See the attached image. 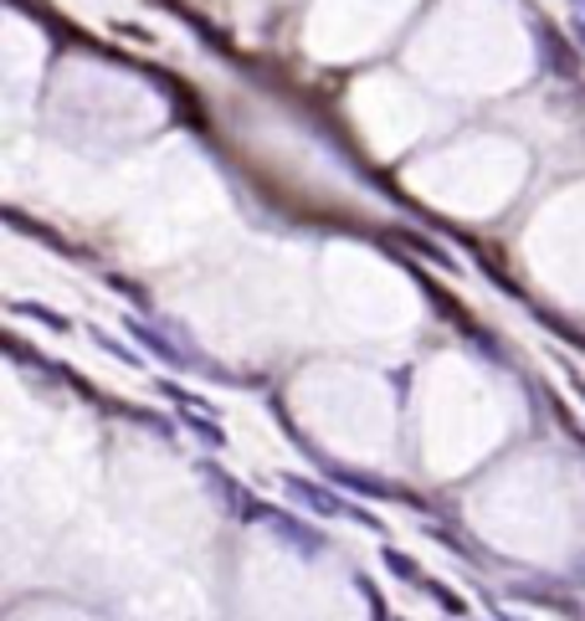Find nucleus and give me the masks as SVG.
<instances>
[{"label": "nucleus", "instance_id": "1", "mask_svg": "<svg viewBox=\"0 0 585 621\" xmlns=\"http://www.w3.org/2000/svg\"><path fill=\"white\" fill-rule=\"evenodd\" d=\"M324 477H329L334 489H345V493H359V499H390V503H406V509H416V514H432V503L422 499V493L412 489H396V483H386V477H375V473H359V467H345V463H324Z\"/></svg>", "mask_w": 585, "mask_h": 621}, {"label": "nucleus", "instance_id": "2", "mask_svg": "<svg viewBox=\"0 0 585 621\" xmlns=\"http://www.w3.org/2000/svg\"><path fill=\"white\" fill-rule=\"evenodd\" d=\"M278 483H282V493H288V499H298V503H304V509H314V514H329V519H349V509H355V503H349L345 493L334 489V483H319V477H304V473H282Z\"/></svg>", "mask_w": 585, "mask_h": 621}, {"label": "nucleus", "instance_id": "3", "mask_svg": "<svg viewBox=\"0 0 585 621\" xmlns=\"http://www.w3.org/2000/svg\"><path fill=\"white\" fill-rule=\"evenodd\" d=\"M196 467H200V477H211V483H216V499L227 503V509L241 519V524H267V519H272V503L252 499V493L241 489L231 473H221L216 463H196Z\"/></svg>", "mask_w": 585, "mask_h": 621}, {"label": "nucleus", "instance_id": "4", "mask_svg": "<svg viewBox=\"0 0 585 621\" xmlns=\"http://www.w3.org/2000/svg\"><path fill=\"white\" fill-rule=\"evenodd\" d=\"M267 529H272V540H278V544H288L292 555H304V560H319L324 550H329V534H319V529H314V524H304V519H288L282 509H272Z\"/></svg>", "mask_w": 585, "mask_h": 621}, {"label": "nucleus", "instance_id": "5", "mask_svg": "<svg viewBox=\"0 0 585 621\" xmlns=\"http://www.w3.org/2000/svg\"><path fill=\"white\" fill-rule=\"evenodd\" d=\"M123 329L133 334V339L145 344V355H155V359H165L170 371H190V365H206V359H196L186 349V344H175L170 334H160V329H149L145 318H123Z\"/></svg>", "mask_w": 585, "mask_h": 621}, {"label": "nucleus", "instance_id": "6", "mask_svg": "<svg viewBox=\"0 0 585 621\" xmlns=\"http://www.w3.org/2000/svg\"><path fill=\"white\" fill-rule=\"evenodd\" d=\"M426 534L442 544V550H453L457 560H467V565H483V544H473V540H463V529H453V524H426Z\"/></svg>", "mask_w": 585, "mask_h": 621}, {"label": "nucleus", "instance_id": "7", "mask_svg": "<svg viewBox=\"0 0 585 621\" xmlns=\"http://www.w3.org/2000/svg\"><path fill=\"white\" fill-rule=\"evenodd\" d=\"M416 591L432 595V601H437L447 617H467V595L453 591V585H442V581H432V575H422V581H416Z\"/></svg>", "mask_w": 585, "mask_h": 621}, {"label": "nucleus", "instance_id": "8", "mask_svg": "<svg viewBox=\"0 0 585 621\" xmlns=\"http://www.w3.org/2000/svg\"><path fill=\"white\" fill-rule=\"evenodd\" d=\"M11 314L16 318H37V324H47L52 334H72V318H67V314H57V308H41V304H27V298H16Z\"/></svg>", "mask_w": 585, "mask_h": 621}, {"label": "nucleus", "instance_id": "9", "mask_svg": "<svg viewBox=\"0 0 585 621\" xmlns=\"http://www.w3.org/2000/svg\"><path fill=\"white\" fill-rule=\"evenodd\" d=\"M180 422H186L190 432L200 436V442H211V452H227V432H221V426H216V416H211V411H206V416H200L196 406H186V416H180Z\"/></svg>", "mask_w": 585, "mask_h": 621}, {"label": "nucleus", "instance_id": "10", "mask_svg": "<svg viewBox=\"0 0 585 621\" xmlns=\"http://www.w3.org/2000/svg\"><path fill=\"white\" fill-rule=\"evenodd\" d=\"M88 339H93L98 349H108L113 359H123V365H139V359H145L139 349H129V344H123V339H113V334H108V329H98V324H88Z\"/></svg>", "mask_w": 585, "mask_h": 621}, {"label": "nucleus", "instance_id": "11", "mask_svg": "<svg viewBox=\"0 0 585 621\" xmlns=\"http://www.w3.org/2000/svg\"><path fill=\"white\" fill-rule=\"evenodd\" d=\"M380 560H386V570H390V575H396V581H406V585H412V591H416V581H422V575H426V570L416 565L412 555H400V550H390V544H386V555H380Z\"/></svg>", "mask_w": 585, "mask_h": 621}, {"label": "nucleus", "instance_id": "12", "mask_svg": "<svg viewBox=\"0 0 585 621\" xmlns=\"http://www.w3.org/2000/svg\"><path fill=\"white\" fill-rule=\"evenodd\" d=\"M355 591L365 595V601H370V611H375V621H390V611H386V595L375 591V581L370 575H355Z\"/></svg>", "mask_w": 585, "mask_h": 621}, {"label": "nucleus", "instance_id": "13", "mask_svg": "<svg viewBox=\"0 0 585 621\" xmlns=\"http://www.w3.org/2000/svg\"><path fill=\"white\" fill-rule=\"evenodd\" d=\"M565 371H571V385H575V396L585 401V381H581V375H575V365H565Z\"/></svg>", "mask_w": 585, "mask_h": 621}, {"label": "nucleus", "instance_id": "14", "mask_svg": "<svg viewBox=\"0 0 585 621\" xmlns=\"http://www.w3.org/2000/svg\"><path fill=\"white\" fill-rule=\"evenodd\" d=\"M575 47H585V21H575Z\"/></svg>", "mask_w": 585, "mask_h": 621}, {"label": "nucleus", "instance_id": "15", "mask_svg": "<svg viewBox=\"0 0 585 621\" xmlns=\"http://www.w3.org/2000/svg\"><path fill=\"white\" fill-rule=\"evenodd\" d=\"M581 565H585V560H581Z\"/></svg>", "mask_w": 585, "mask_h": 621}]
</instances>
